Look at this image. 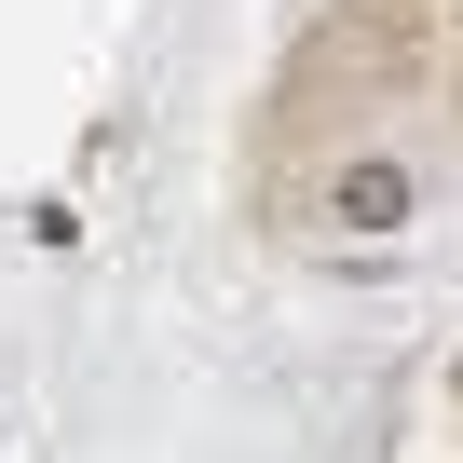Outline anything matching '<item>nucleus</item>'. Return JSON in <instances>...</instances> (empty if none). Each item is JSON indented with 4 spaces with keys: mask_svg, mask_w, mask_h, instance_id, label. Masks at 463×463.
<instances>
[{
    "mask_svg": "<svg viewBox=\"0 0 463 463\" xmlns=\"http://www.w3.org/2000/svg\"><path fill=\"white\" fill-rule=\"evenodd\" d=\"M409 204H422V177H409L395 150H368V164H341V191H327V218H341V232H395Z\"/></svg>",
    "mask_w": 463,
    "mask_h": 463,
    "instance_id": "nucleus-1",
    "label": "nucleus"
}]
</instances>
